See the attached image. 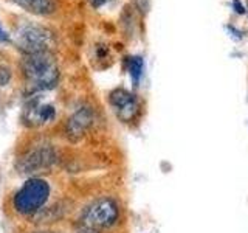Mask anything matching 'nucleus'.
Here are the masks:
<instances>
[{"label":"nucleus","mask_w":248,"mask_h":233,"mask_svg":"<svg viewBox=\"0 0 248 233\" xmlns=\"http://www.w3.org/2000/svg\"><path fill=\"white\" fill-rule=\"evenodd\" d=\"M13 45L17 50L25 53L36 51H53L58 45L56 31L42 22L31 19H19L13 25L11 31Z\"/></svg>","instance_id":"f03ea898"},{"label":"nucleus","mask_w":248,"mask_h":233,"mask_svg":"<svg viewBox=\"0 0 248 233\" xmlns=\"http://www.w3.org/2000/svg\"><path fill=\"white\" fill-rule=\"evenodd\" d=\"M58 162V151L53 145L41 143L30 148L23 154H20L14 162L16 169L20 174L33 177L37 173L48 171Z\"/></svg>","instance_id":"20e7f679"},{"label":"nucleus","mask_w":248,"mask_h":233,"mask_svg":"<svg viewBox=\"0 0 248 233\" xmlns=\"http://www.w3.org/2000/svg\"><path fill=\"white\" fill-rule=\"evenodd\" d=\"M127 70L130 75V80L134 83V85L140 84L143 72H144V61L141 56H130L127 58Z\"/></svg>","instance_id":"9d476101"},{"label":"nucleus","mask_w":248,"mask_h":233,"mask_svg":"<svg viewBox=\"0 0 248 233\" xmlns=\"http://www.w3.org/2000/svg\"><path fill=\"white\" fill-rule=\"evenodd\" d=\"M76 233H99V230L92 229V227H89V225H85L84 222L79 221L76 224Z\"/></svg>","instance_id":"ddd939ff"},{"label":"nucleus","mask_w":248,"mask_h":233,"mask_svg":"<svg viewBox=\"0 0 248 233\" xmlns=\"http://www.w3.org/2000/svg\"><path fill=\"white\" fill-rule=\"evenodd\" d=\"M118 216H120L118 204L112 198H99L90 202L82 210L79 221L92 229L103 230V229H110L112 225H115L116 221H118Z\"/></svg>","instance_id":"39448f33"},{"label":"nucleus","mask_w":248,"mask_h":233,"mask_svg":"<svg viewBox=\"0 0 248 233\" xmlns=\"http://www.w3.org/2000/svg\"><path fill=\"white\" fill-rule=\"evenodd\" d=\"M27 106L23 109L25 114V121L28 126H42L45 123H50L56 118V107L51 103L42 101V93L27 97Z\"/></svg>","instance_id":"423d86ee"},{"label":"nucleus","mask_w":248,"mask_h":233,"mask_svg":"<svg viewBox=\"0 0 248 233\" xmlns=\"http://www.w3.org/2000/svg\"><path fill=\"white\" fill-rule=\"evenodd\" d=\"M13 78H14L13 68L8 64L0 62V87H6V85H10L11 81H13Z\"/></svg>","instance_id":"9b49d317"},{"label":"nucleus","mask_w":248,"mask_h":233,"mask_svg":"<svg viewBox=\"0 0 248 233\" xmlns=\"http://www.w3.org/2000/svg\"><path fill=\"white\" fill-rule=\"evenodd\" d=\"M95 115H93L92 107L82 106L68 116L65 123V137L68 138L70 143H78L87 134V131L93 124Z\"/></svg>","instance_id":"6e6552de"},{"label":"nucleus","mask_w":248,"mask_h":233,"mask_svg":"<svg viewBox=\"0 0 248 233\" xmlns=\"http://www.w3.org/2000/svg\"><path fill=\"white\" fill-rule=\"evenodd\" d=\"M28 14L39 17H51L59 11V0H11Z\"/></svg>","instance_id":"1a4fd4ad"},{"label":"nucleus","mask_w":248,"mask_h":233,"mask_svg":"<svg viewBox=\"0 0 248 233\" xmlns=\"http://www.w3.org/2000/svg\"><path fill=\"white\" fill-rule=\"evenodd\" d=\"M51 194L50 183L42 177H28L13 196L14 212L23 216H36L48 202Z\"/></svg>","instance_id":"7ed1b4c3"},{"label":"nucleus","mask_w":248,"mask_h":233,"mask_svg":"<svg viewBox=\"0 0 248 233\" xmlns=\"http://www.w3.org/2000/svg\"><path fill=\"white\" fill-rule=\"evenodd\" d=\"M0 44L13 45V37H11V33L2 27V23H0Z\"/></svg>","instance_id":"f8f14e48"},{"label":"nucleus","mask_w":248,"mask_h":233,"mask_svg":"<svg viewBox=\"0 0 248 233\" xmlns=\"http://www.w3.org/2000/svg\"><path fill=\"white\" fill-rule=\"evenodd\" d=\"M89 2L93 8H99V6L108 3V2H112V0H89Z\"/></svg>","instance_id":"4468645a"},{"label":"nucleus","mask_w":248,"mask_h":233,"mask_svg":"<svg viewBox=\"0 0 248 233\" xmlns=\"http://www.w3.org/2000/svg\"><path fill=\"white\" fill-rule=\"evenodd\" d=\"M108 103L113 107L116 116L124 123L135 120L140 112V104L137 97L132 92L121 87L108 93Z\"/></svg>","instance_id":"0eeeda50"},{"label":"nucleus","mask_w":248,"mask_h":233,"mask_svg":"<svg viewBox=\"0 0 248 233\" xmlns=\"http://www.w3.org/2000/svg\"><path fill=\"white\" fill-rule=\"evenodd\" d=\"M20 72L25 78L27 97L48 92L56 87L61 80V68L54 51L22 54Z\"/></svg>","instance_id":"f257e3e1"},{"label":"nucleus","mask_w":248,"mask_h":233,"mask_svg":"<svg viewBox=\"0 0 248 233\" xmlns=\"http://www.w3.org/2000/svg\"><path fill=\"white\" fill-rule=\"evenodd\" d=\"M34 233H59V232H51V230H41V232H34Z\"/></svg>","instance_id":"2eb2a0df"}]
</instances>
